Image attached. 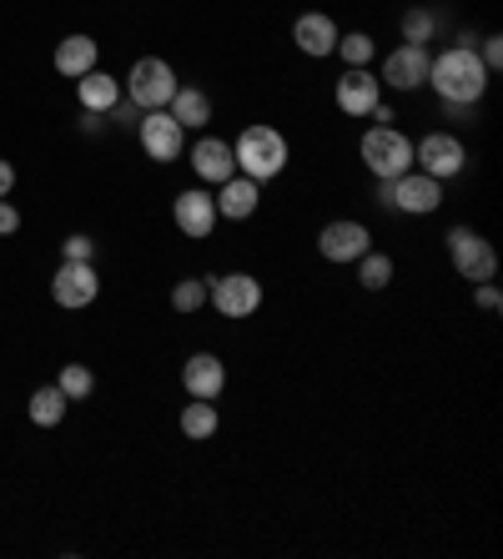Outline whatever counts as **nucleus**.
Instances as JSON below:
<instances>
[{"label": "nucleus", "instance_id": "423d86ee", "mask_svg": "<svg viewBox=\"0 0 503 559\" xmlns=\"http://www.w3.org/2000/svg\"><path fill=\"white\" fill-rule=\"evenodd\" d=\"M127 102L142 106V111H161V106L177 96V71H171V61H161V56H142V61L127 71Z\"/></svg>", "mask_w": 503, "mask_h": 559}, {"label": "nucleus", "instance_id": "1a4fd4ad", "mask_svg": "<svg viewBox=\"0 0 503 559\" xmlns=\"http://www.w3.org/2000/svg\"><path fill=\"white\" fill-rule=\"evenodd\" d=\"M136 142H142V152L152 156L156 167H171V162H181V156H187V131L171 121L167 106H161V111H142V117H136Z\"/></svg>", "mask_w": 503, "mask_h": 559}, {"label": "nucleus", "instance_id": "393cba45", "mask_svg": "<svg viewBox=\"0 0 503 559\" xmlns=\"http://www.w3.org/2000/svg\"><path fill=\"white\" fill-rule=\"evenodd\" d=\"M337 61L343 66H373L378 61V40L368 36V31H343V36H337Z\"/></svg>", "mask_w": 503, "mask_h": 559}, {"label": "nucleus", "instance_id": "4be33fe9", "mask_svg": "<svg viewBox=\"0 0 503 559\" xmlns=\"http://www.w3.org/2000/svg\"><path fill=\"white\" fill-rule=\"evenodd\" d=\"M26 414H31V424H36V429H61V418L71 414V399H65L56 383H40V389H31Z\"/></svg>", "mask_w": 503, "mask_h": 559}, {"label": "nucleus", "instance_id": "dca6fc26", "mask_svg": "<svg viewBox=\"0 0 503 559\" xmlns=\"http://www.w3.org/2000/svg\"><path fill=\"white\" fill-rule=\"evenodd\" d=\"M337 36H343V31H337V21L327 11H302L292 21V46L302 56H312V61H327V56L337 51Z\"/></svg>", "mask_w": 503, "mask_h": 559}, {"label": "nucleus", "instance_id": "7c9ffc66", "mask_svg": "<svg viewBox=\"0 0 503 559\" xmlns=\"http://www.w3.org/2000/svg\"><path fill=\"white\" fill-rule=\"evenodd\" d=\"M474 302L483 312H503V287L499 283H474Z\"/></svg>", "mask_w": 503, "mask_h": 559}, {"label": "nucleus", "instance_id": "c85d7f7f", "mask_svg": "<svg viewBox=\"0 0 503 559\" xmlns=\"http://www.w3.org/2000/svg\"><path fill=\"white\" fill-rule=\"evenodd\" d=\"M91 258H96V242L86 233H71L61 242V262H91Z\"/></svg>", "mask_w": 503, "mask_h": 559}, {"label": "nucleus", "instance_id": "2f4dec72", "mask_svg": "<svg viewBox=\"0 0 503 559\" xmlns=\"http://www.w3.org/2000/svg\"><path fill=\"white\" fill-rule=\"evenodd\" d=\"M11 233H21V212H15V202L0 197V237H11Z\"/></svg>", "mask_w": 503, "mask_h": 559}, {"label": "nucleus", "instance_id": "2eb2a0df", "mask_svg": "<svg viewBox=\"0 0 503 559\" xmlns=\"http://www.w3.org/2000/svg\"><path fill=\"white\" fill-rule=\"evenodd\" d=\"M181 389H187V399H212V404H217L221 393H227V364L207 348L192 353V358L181 364Z\"/></svg>", "mask_w": 503, "mask_h": 559}, {"label": "nucleus", "instance_id": "4468645a", "mask_svg": "<svg viewBox=\"0 0 503 559\" xmlns=\"http://www.w3.org/2000/svg\"><path fill=\"white\" fill-rule=\"evenodd\" d=\"M51 298H56V308H65V312L91 308V302L101 298V277H96L91 262H61L51 277Z\"/></svg>", "mask_w": 503, "mask_h": 559}, {"label": "nucleus", "instance_id": "cd10ccee", "mask_svg": "<svg viewBox=\"0 0 503 559\" xmlns=\"http://www.w3.org/2000/svg\"><path fill=\"white\" fill-rule=\"evenodd\" d=\"M433 31H439V15H433V11H423V5L403 11V40H408V46H428V40H433Z\"/></svg>", "mask_w": 503, "mask_h": 559}, {"label": "nucleus", "instance_id": "f8f14e48", "mask_svg": "<svg viewBox=\"0 0 503 559\" xmlns=\"http://www.w3.org/2000/svg\"><path fill=\"white\" fill-rule=\"evenodd\" d=\"M171 222H177L181 237H192V242H207L217 233V197L207 187H181L177 202H171Z\"/></svg>", "mask_w": 503, "mask_h": 559}, {"label": "nucleus", "instance_id": "b1692460", "mask_svg": "<svg viewBox=\"0 0 503 559\" xmlns=\"http://www.w3.org/2000/svg\"><path fill=\"white\" fill-rule=\"evenodd\" d=\"M352 267H358V283L368 287V293H383V287L393 283V273H398V267H393V258H387V252H378V248H368L358 262H352Z\"/></svg>", "mask_w": 503, "mask_h": 559}, {"label": "nucleus", "instance_id": "412c9836", "mask_svg": "<svg viewBox=\"0 0 503 559\" xmlns=\"http://www.w3.org/2000/svg\"><path fill=\"white\" fill-rule=\"evenodd\" d=\"M167 111L181 131H207L212 127V96L202 92V86H177V96L167 102Z\"/></svg>", "mask_w": 503, "mask_h": 559}, {"label": "nucleus", "instance_id": "aec40b11", "mask_svg": "<svg viewBox=\"0 0 503 559\" xmlns=\"http://www.w3.org/2000/svg\"><path fill=\"white\" fill-rule=\"evenodd\" d=\"M127 96V86H121V76H111V71H86V76L76 81V102L81 111H96V117H111L117 111V102Z\"/></svg>", "mask_w": 503, "mask_h": 559}, {"label": "nucleus", "instance_id": "473e14b6", "mask_svg": "<svg viewBox=\"0 0 503 559\" xmlns=\"http://www.w3.org/2000/svg\"><path fill=\"white\" fill-rule=\"evenodd\" d=\"M368 117H373V127H393V121H398V111H393L387 102H378L373 111H368Z\"/></svg>", "mask_w": 503, "mask_h": 559}, {"label": "nucleus", "instance_id": "f257e3e1", "mask_svg": "<svg viewBox=\"0 0 503 559\" xmlns=\"http://www.w3.org/2000/svg\"><path fill=\"white\" fill-rule=\"evenodd\" d=\"M489 66L478 61V46H464V40H453L443 46L433 61H428V86L439 96L443 106H478L489 96Z\"/></svg>", "mask_w": 503, "mask_h": 559}, {"label": "nucleus", "instance_id": "20e7f679", "mask_svg": "<svg viewBox=\"0 0 503 559\" xmlns=\"http://www.w3.org/2000/svg\"><path fill=\"white\" fill-rule=\"evenodd\" d=\"M378 202L387 212H403V217H433L443 207V182L414 167L403 177H393V182H378Z\"/></svg>", "mask_w": 503, "mask_h": 559}, {"label": "nucleus", "instance_id": "bb28decb", "mask_svg": "<svg viewBox=\"0 0 503 559\" xmlns=\"http://www.w3.org/2000/svg\"><path fill=\"white\" fill-rule=\"evenodd\" d=\"M56 389H61L71 404H81V399H91V393H96V373H91L86 364H61V373H56Z\"/></svg>", "mask_w": 503, "mask_h": 559}, {"label": "nucleus", "instance_id": "a878e982", "mask_svg": "<svg viewBox=\"0 0 503 559\" xmlns=\"http://www.w3.org/2000/svg\"><path fill=\"white\" fill-rule=\"evenodd\" d=\"M202 308H207V277H181V283L171 287V312L196 318Z\"/></svg>", "mask_w": 503, "mask_h": 559}, {"label": "nucleus", "instance_id": "f3484780", "mask_svg": "<svg viewBox=\"0 0 503 559\" xmlns=\"http://www.w3.org/2000/svg\"><path fill=\"white\" fill-rule=\"evenodd\" d=\"M212 197H217V217L221 222H252L258 207H262V187L252 182V177H242V171H232Z\"/></svg>", "mask_w": 503, "mask_h": 559}, {"label": "nucleus", "instance_id": "ddd939ff", "mask_svg": "<svg viewBox=\"0 0 503 559\" xmlns=\"http://www.w3.org/2000/svg\"><path fill=\"white\" fill-rule=\"evenodd\" d=\"M368 248H373V233H368V222H358V217H337L318 233V252H323L327 262H337V267H352Z\"/></svg>", "mask_w": 503, "mask_h": 559}, {"label": "nucleus", "instance_id": "6e6552de", "mask_svg": "<svg viewBox=\"0 0 503 559\" xmlns=\"http://www.w3.org/2000/svg\"><path fill=\"white\" fill-rule=\"evenodd\" d=\"M262 283L252 273H221V277H207V302L227 318V323H242L252 312L262 308Z\"/></svg>", "mask_w": 503, "mask_h": 559}, {"label": "nucleus", "instance_id": "5701e85b", "mask_svg": "<svg viewBox=\"0 0 503 559\" xmlns=\"http://www.w3.org/2000/svg\"><path fill=\"white\" fill-rule=\"evenodd\" d=\"M177 429L187 433V439H192V443H207V439H217V429H221V414H217V404H212V399H192V404L181 408Z\"/></svg>", "mask_w": 503, "mask_h": 559}, {"label": "nucleus", "instance_id": "0eeeda50", "mask_svg": "<svg viewBox=\"0 0 503 559\" xmlns=\"http://www.w3.org/2000/svg\"><path fill=\"white\" fill-rule=\"evenodd\" d=\"M414 167L428 171V177H439V182L464 177V167H468L464 136H453V131H428V136H418L414 142Z\"/></svg>", "mask_w": 503, "mask_h": 559}, {"label": "nucleus", "instance_id": "6ab92c4d", "mask_svg": "<svg viewBox=\"0 0 503 559\" xmlns=\"http://www.w3.org/2000/svg\"><path fill=\"white\" fill-rule=\"evenodd\" d=\"M96 61H101V46H96V40H91L86 31H71V36L56 40V56H51L56 76L81 81L86 71H96Z\"/></svg>", "mask_w": 503, "mask_h": 559}, {"label": "nucleus", "instance_id": "a211bd4d", "mask_svg": "<svg viewBox=\"0 0 503 559\" xmlns=\"http://www.w3.org/2000/svg\"><path fill=\"white\" fill-rule=\"evenodd\" d=\"M192 171L207 187H221L237 171L232 142H227V136H196V142H192Z\"/></svg>", "mask_w": 503, "mask_h": 559}, {"label": "nucleus", "instance_id": "39448f33", "mask_svg": "<svg viewBox=\"0 0 503 559\" xmlns=\"http://www.w3.org/2000/svg\"><path fill=\"white\" fill-rule=\"evenodd\" d=\"M443 248H448L453 273L464 277V283H493V273H499V252H493V242L483 233H474V227H448Z\"/></svg>", "mask_w": 503, "mask_h": 559}, {"label": "nucleus", "instance_id": "72a5a7b5", "mask_svg": "<svg viewBox=\"0 0 503 559\" xmlns=\"http://www.w3.org/2000/svg\"><path fill=\"white\" fill-rule=\"evenodd\" d=\"M11 192H15V167L0 156V197H11Z\"/></svg>", "mask_w": 503, "mask_h": 559}, {"label": "nucleus", "instance_id": "f03ea898", "mask_svg": "<svg viewBox=\"0 0 503 559\" xmlns=\"http://www.w3.org/2000/svg\"><path fill=\"white\" fill-rule=\"evenodd\" d=\"M232 156H237V171H242V177H252L258 187H267L287 171V162H292V142H287L272 121H252V127L237 131Z\"/></svg>", "mask_w": 503, "mask_h": 559}, {"label": "nucleus", "instance_id": "9b49d317", "mask_svg": "<svg viewBox=\"0 0 503 559\" xmlns=\"http://www.w3.org/2000/svg\"><path fill=\"white\" fill-rule=\"evenodd\" d=\"M428 46H393V51L383 56V66H378V81H383V92H398V96H408V92H423L428 86Z\"/></svg>", "mask_w": 503, "mask_h": 559}, {"label": "nucleus", "instance_id": "9d476101", "mask_svg": "<svg viewBox=\"0 0 503 559\" xmlns=\"http://www.w3.org/2000/svg\"><path fill=\"white\" fill-rule=\"evenodd\" d=\"M383 102V81H378L373 66H343V76L333 81V106L343 117L362 121L373 106Z\"/></svg>", "mask_w": 503, "mask_h": 559}, {"label": "nucleus", "instance_id": "c756f323", "mask_svg": "<svg viewBox=\"0 0 503 559\" xmlns=\"http://www.w3.org/2000/svg\"><path fill=\"white\" fill-rule=\"evenodd\" d=\"M478 61L489 66V76H499V71H503V36H483V40H478Z\"/></svg>", "mask_w": 503, "mask_h": 559}, {"label": "nucleus", "instance_id": "7ed1b4c3", "mask_svg": "<svg viewBox=\"0 0 503 559\" xmlns=\"http://www.w3.org/2000/svg\"><path fill=\"white\" fill-rule=\"evenodd\" d=\"M358 156L378 182H393L403 171H414V136H408L398 121H393V127H368L358 142Z\"/></svg>", "mask_w": 503, "mask_h": 559}]
</instances>
